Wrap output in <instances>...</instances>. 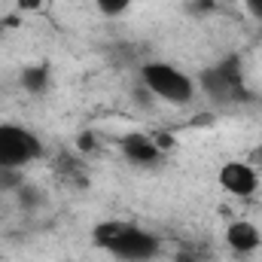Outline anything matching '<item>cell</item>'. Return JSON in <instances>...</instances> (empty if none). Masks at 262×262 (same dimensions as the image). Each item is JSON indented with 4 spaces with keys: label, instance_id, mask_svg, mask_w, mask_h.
Segmentation results:
<instances>
[{
    "label": "cell",
    "instance_id": "cell-2",
    "mask_svg": "<svg viewBox=\"0 0 262 262\" xmlns=\"http://www.w3.org/2000/svg\"><path fill=\"white\" fill-rule=\"evenodd\" d=\"M140 79L149 95H156L165 104H189L195 98V82L189 73L180 67L165 64V61H149L140 67Z\"/></svg>",
    "mask_w": 262,
    "mask_h": 262
},
{
    "label": "cell",
    "instance_id": "cell-4",
    "mask_svg": "<svg viewBox=\"0 0 262 262\" xmlns=\"http://www.w3.org/2000/svg\"><path fill=\"white\" fill-rule=\"evenodd\" d=\"M201 85L216 104H232V101L244 98V79H241V70H238L235 61H223V64L204 70Z\"/></svg>",
    "mask_w": 262,
    "mask_h": 262
},
{
    "label": "cell",
    "instance_id": "cell-5",
    "mask_svg": "<svg viewBox=\"0 0 262 262\" xmlns=\"http://www.w3.org/2000/svg\"><path fill=\"white\" fill-rule=\"evenodd\" d=\"M220 186L235 198H247L259 189V174L247 162H226L220 168Z\"/></svg>",
    "mask_w": 262,
    "mask_h": 262
},
{
    "label": "cell",
    "instance_id": "cell-8",
    "mask_svg": "<svg viewBox=\"0 0 262 262\" xmlns=\"http://www.w3.org/2000/svg\"><path fill=\"white\" fill-rule=\"evenodd\" d=\"M128 6H131V0H98V9H101L104 15H110V18H113V15H122Z\"/></svg>",
    "mask_w": 262,
    "mask_h": 262
},
{
    "label": "cell",
    "instance_id": "cell-10",
    "mask_svg": "<svg viewBox=\"0 0 262 262\" xmlns=\"http://www.w3.org/2000/svg\"><path fill=\"white\" fill-rule=\"evenodd\" d=\"M244 3H247L250 15H253V18H259V21H262V0H244Z\"/></svg>",
    "mask_w": 262,
    "mask_h": 262
},
{
    "label": "cell",
    "instance_id": "cell-1",
    "mask_svg": "<svg viewBox=\"0 0 262 262\" xmlns=\"http://www.w3.org/2000/svg\"><path fill=\"white\" fill-rule=\"evenodd\" d=\"M95 241H98V247H104L107 253H113L122 262H149L159 253L156 235H149L131 223H101L95 229Z\"/></svg>",
    "mask_w": 262,
    "mask_h": 262
},
{
    "label": "cell",
    "instance_id": "cell-3",
    "mask_svg": "<svg viewBox=\"0 0 262 262\" xmlns=\"http://www.w3.org/2000/svg\"><path fill=\"white\" fill-rule=\"evenodd\" d=\"M40 156V140L28 128L18 125H0V168H21Z\"/></svg>",
    "mask_w": 262,
    "mask_h": 262
},
{
    "label": "cell",
    "instance_id": "cell-6",
    "mask_svg": "<svg viewBox=\"0 0 262 262\" xmlns=\"http://www.w3.org/2000/svg\"><path fill=\"white\" fill-rule=\"evenodd\" d=\"M226 241H229V247H232L235 253H253L262 244V235L253 223L238 220V223H232V226L226 229Z\"/></svg>",
    "mask_w": 262,
    "mask_h": 262
},
{
    "label": "cell",
    "instance_id": "cell-9",
    "mask_svg": "<svg viewBox=\"0 0 262 262\" xmlns=\"http://www.w3.org/2000/svg\"><path fill=\"white\" fill-rule=\"evenodd\" d=\"M43 85H46V70H43V67H37V70H28V73H25V89L40 92Z\"/></svg>",
    "mask_w": 262,
    "mask_h": 262
},
{
    "label": "cell",
    "instance_id": "cell-7",
    "mask_svg": "<svg viewBox=\"0 0 262 262\" xmlns=\"http://www.w3.org/2000/svg\"><path fill=\"white\" fill-rule=\"evenodd\" d=\"M125 156H128L134 165H156L162 152H159V146H156L149 137L131 134V137H125Z\"/></svg>",
    "mask_w": 262,
    "mask_h": 262
}]
</instances>
